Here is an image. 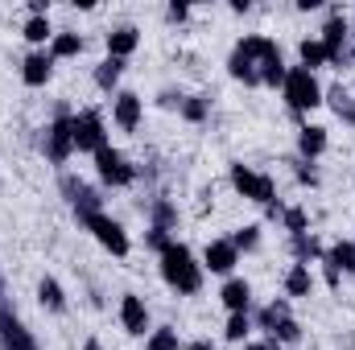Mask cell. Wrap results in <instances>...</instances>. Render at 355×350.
Listing matches in <instances>:
<instances>
[{"instance_id": "5b68a950", "label": "cell", "mask_w": 355, "mask_h": 350, "mask_svg": "<svg viewBox=\"0 0 355 350\" xmlns=\"http://www.w3.org/2000/svg\"><path fill=\"white\" fill-rule=\"evenodd\" d=\"M232 185H236V194L240 198H248V202H257V206H268L272 210V202H277V181L261 169H252V165H232Z\"/></svg>"}, {"instance_id": "d590c367", "label": "cell", "mask_w": 355, "mask_h": 350, "mask_svg": "<svg viewBox=\"0 0 355 350\" xmlns=\"http://www.w3.org/2000/svg\"><path fill=\"white\" fill-rule=\"evenodd\" d=\"M83 350H103V342H99V338H87V342H83Z\"/></svg>"}, {"instance_id": "603a6c76", "label": "cell", "mask_w": 355, "mask_h": 350, "mask_svg": "<svg viewBox=\"0 0 355 350\" xmlns=\"http://www.w3.org/2000/svg\"><path fill=\"white\" fill-rule=\"evenodd\" d=\"M37 301H42L50 313H62V309H67V293H62V284H58L54 276H42V284H37Z\"/></svg>"}, {"instance_id": "8fae6325", "label": "cell", "mask_w": 355, "mask_h": 350, "mask_svg": "<svg viewBox=\"0 0 355 350\" xmlns=\"http://www.w3.org/2000/svg\"><path fill=\"white\" fill-rule=\"evenodd\" d=\"M120 326H124V334H132V338H145L153 326H149V305L137 297V293H124L120 297Z\"/></svg>"}, {"instance_id": "9c48e42d", "label": "cell", "mask_w": 355, "mask_h": 350, "mask_svg": "<svg viewBox=\"0 0 355 350\" xmlns=\"http://www.w3.org/2000/svg\"><path fill=\"white\" fill-rule=\"evenodd\" d=\"M236 264H240V252L232 248V239H211L202 248V272H211V276H232Z\"/></svg>"}, {"instance_id": "44dd1931", "label": "cell", "mask_w": 355, "mask_h": 350, "mask_svg": "<svg viewBox=\"0 0 355 350\" xmlns=\"http://www.w3.org/2000/svg\"><path fill=\"white\" fill-rule=\"evenodd\" d=\"M54 33H58V29L50 25V17H29V21L21 25V37H25L29 46H37V50H42V46H50V42H54Z\"/></svg>"}, {"instance_id": "7c38bea8", "label": "cell", "mask_w": 355, "mask_h": 350, "mask_svg": "<svg viewBox=\"0 0 355 350\" xmlns=\"http://www.w3.org/2000/svg\"><path fill=\"white\" fill-rule=\"evenodd\" d=\"M347 37H352V17H343V12H331L327 17V25H322V33H318V42L327 46V54L339 62L343 58V46H347Z\"/></svg>"}, {"instance_id": "277c9868", "label": "cell", "mask_w": 355, "mask_h": 350, "mask_svg": "<svg viewBox=\"0 0 355 350\" xmlns=\"http://www.w3.org/2000/svg\"><path fill=\"white\" fill-rule=\"evenodd\" d=\"M83 227L91 231V239L103 248V252H112L116 260H124L128 252H132V239H128V231L112 219V214H103V210H83Z\"/></svg>"}, {"instance_id": "4fadbf2b", "label": "cell", "mask_w": 355, "mask_h": 350, "mask_svg": "<svg viewBox=\"0 0 355 350\" xmlns=\"http://www.w3.org/2000/svg\"><path fill=\"white\" fill-rule=\"evenodd\" d=\"M322 264H327V280H331V284H339V272L355 276V239H339V243H331L327 256H322Z\"/></svg>"}, {"instance_id": "cb8c5ba5", "label": "cell", "mask_w": 355, "mask_h": 350, "mask_svg": "<svg viewBox=\"0 0 355 350\" xmlns=\"http://www.w3.org/2000/svg\"><path fill=\"white\" fill-rule=\"evenodd\" d=\"M322 243L306 231V235H293V264H310V260H322Z\"/></svg>"}, {"instance_id": "4316f807", "label": "cell", "mask_w": 355, "mask_h": 350, "mask_svg": "<svg viewBox=\"0 0 355 350\" xmlns=\"http://www.w3.org/2000/svg\"><path fill=\"white\" fill-rule=\"evenodd\" d=\"M285 317H293V313H289V301H268L265 309H261V330H268V334H272Z\"/></svg>"}, {"instance_id": "484cf974", "label": "cell", "mask_w": 355, "mask_h": 350, "mask_svg": "<svg viewBox=\"0 0 355 350\" xmlns=\"http://www.w3.org/2000/svg\"><path fill=\"white\" fill-rule=\"evenodd\" d=\"M145 350H182V342H178V330H170V326L149 330V334H145Z\"/></svg>"}, {"instance_id": "e0dca14e", "label": "cell", "mask_w": 355, "mask_h": 350, "mask_svg": "<svg viewBox=\"0 0 355 350\" xmlns=\"http://www.w3.org/2000/svg\"><path fill=\"white\" fill-rule=\"evenodd\" d=\"M327 145H331V140H327V128H322V124H302V128H297V153H302L306 161L322 157Z\"/></svg>"}, {"instance_id": "8d00e7d4", "label": "cell", "mask_w": 355, "mask_h": 350, "mask_svg": "<svg viewBox=\"0 0 355 350\" xmlns=\"http://www.w3.org/2000/svg\"><path fill=\"white\" fill-rule=\"evenodd\" d=\"M352 29H355V17H352Z\"/></svg>"}, {"instance_id": "d6a6232c", "label": "cell", "mask_w": 355, "mask_h": 350, "mask_svg": "<svg viewBox=\"0 0 355 350\" xmlns=\"http://www.w3.org/2000/svg\"><path fill=\"white\" fill-rule=\"evenodd\" d=\"M190 17V4H170V21H186Z\"/></svg>"}, {"instance_id": "836d02e7", "label": "cell", "mask_w": 355, "mask_h": 350, "mask_svg": "<svg viewBox=\"0 0 355 350\" xmlns=\"http://www.w3.org/2000/svg\"><path fill=\"white\" fill-rule=\"evenodd\" d=\"M297 181H302V185H318V174H314V169H306V165H302V169H297Z\"/></svg>"}, {"instance_id": "9a60e30c", "label": "cell", "mask_w": 355, "mask_h": 350, "mask_svg": "<svg viewBox=\"0 0 355 350\" xmlns=\"http://www.w3.org/2000/svg\"><path fill=\"white\" fill-rule=\"evenodd\" d=\"M219 301H223L227 313H248L252 309V284L244 276H227L223 288H219Z\"/></svg>"}, {"instance_id": "8992f818", "label": "cell", "mask_w": 355, "mask_h": 350, "mask_svg": "<svg viewBox=\"0 0 355 350\" xmlns=\"http://www.w3.org/2000/svg\"><path fill=\"white\" fill-rule=\"evenodd\" d=\"M71 136H75V153H99L103 145H107V120L87 107V111H79V116H71Z\"/></svg>"}, {"instance_id": "d4e9b609", "label": "cell", "mask_w": 355, "mask_h": 350, "mask_svg": "<svg viewBox=\"0 0 355 350\" xmlns=\"http://www.w3.org/2000/svg\"><path fill=\"white\" fill-rule=\"evenodd\" d=\"M223 338H227V342H236V347H240V342H248V338H252V317H248V313H227Z\"/></svg>"}, {"instance_id": "7a4b0ae2", "label": "cell", "mask_w": 355, "mask_h": 350, "mask_svg": "<svg viewBox=\"0 0 355 350\" xmlns=\"http://www.w3.org/2000/svg\"><path fill=\"white\" fill-rule=\"evenodd\" d=\"M162 280L174 288L178 297H194L198 288H202V260L186 248V243H178V239H170L166 248H162Z\"/></svg>"}, {"instance_id": "f1b7e54d", "label": "cell", "mask_w": 355, "mask_h": 350, "mask_svg": "<svg viewBox=\"0 0 355 350\" xmlns=\"http://www.w3.org/2000/svg\"><path fill=\"white\" fill-rule=\"evenodd\" d=\"M207 111H211V107H207V99H202V95H186V99H182V120L202 124V120H207Z\"/></svg>"}, {"instance_id": "e575fe53", "label": "cell", "mask_w": 355, "mask_h": 350, "mask_svg": "<svg viewBox=\"0 0 355 350\" xmlns=\"http://www.w3.org/2000/svg\"><path fill=\"white\" fill-rule=\"evenodd\" d=\"M182 350H215V347H211L207 338H194V342H186V347H182Z\"/></svg>"}, {"instance_id": "7402d4cb", "label": "cell", "mask_w": 355, "mask_h": 350, "mask_svg": "<svg viewBox=\"0 0 355 350\" xmlns=\"http://www.w3.org/2000/svg\"><path fill=\"white\" fill-rule=\"evenodd\" d=\"M120 75H124V62H120V58H103V62L95 66V87L107 91V95H116V87H120Z\"/></svg>"}, {"instance_id": "f546056e", "label": "cell", "mask_w": 355, "mask_h": 350, "mask_svg": "<svg viewBox=\"0 0 355 350\" xmlns=\"http://www.w3.org/2000/svg\"><path fill=\"white\" fill-rule=\"evenodd\" d=\"M257 243H261V227H257V223H248V227H240V231L232 235V248H236V252H252Z\"/></svg>"}, {"instance_id": "4dcf8cb0", "label": "cell", "mask_w": 355, "mask_h": 350, "mask_svg": "<svg viewBox=\"0 0 355 350\" xmlns=\"http://www.w3.org/2000/svg\"><path fill=\"white\" fill-rule=\"evenodd\" d=\"M268 338H272L277 347H289V342H297V338H302V326H297L293 317H285V322H281V326H277Z\"/></svg>"}, {"instance_id": "52a82bcc", "label": "cell", "mask_w": 355, "mask_h": 350, "mask_svg": "<svg viewBox=\"0 0 355 350\" xmlns=\"http://www.w3.org/2000/svg\"><path fill=\"white\" fill-rule=\"evenodd\" d=\"M95 177L103 181V185H116V190H124V185H132L137 181V169H132V161L120 153V149H112V145H103L95 157Z\"/></svg>"}, {"instance_id": "30bf717a", "label": "cell", "mask_w": 355, "mask_h": 350, "mask_svg": "<svg viewBox=\"0 0 355 350\" xmlns=\"http://www.w3.org/2000/svg\"><path fill=\"white\" fill-rule=\"evenodd\" d=\"M71 153H75L71 116H58V120L50 124V132H46V157H50L54 165H67V161H71Z\"/></svg>"}, {"instance_id": "ac0fdd59", "label": "cell", "mask_w": 355, "mask_h": 350, "mask_svg": "<svg viewBox=\"0 0 355 350\" xmlns=\"http://www.w3.org/2000/svg\"><path fill=\"white\" fill-rule=\"evenodd\" d=\"M297 58H302L297 66H306V71H314V75H318L322 66H335V58L327 54V46H322L318 37H302V42H297Z\"/></svg>"}, {"instance_id": "83f0119b", "label": "cell", "mask_w": 355, "mask_h": 350, "mask_svg": "<svg viewBox=\"0 0 355 350\" xmlns=\"http://www.w3.org/2000/svg\"><path fill=\"white\" fill-rule=\"evenodd\" d=\"M281 223H285L289 235H306V231H310V214H306L302 206H285V210H281Z\"/></svg>"}, {"instance_id": "3957f363", "label": "cell", "mask_w": 355, "mask_h": 350, "mask_svg": "<svg viewBox=\"0 0 355 350\" xmlns=\"http://www.w3.org/2000/svg\"><path fill=\"white\" fill-rule=\"evenodd\" d=\"M281 95H285V103H289L293 111H314V107L327 103V91L318 83V75L306 71V66H289V71H285Z\"/></svg>"}, {"instance_id": "ffe728a7", "label": "cell", "mask_w": 355, "mask_h": 350, "mask_svg": "<svg viewBox=\"0 0 355 350\" xmlns=\"http://www.w3.org/2000/svg\"><path fill=\"white\" fill-rule=\"evenodd\" d=\"M310 293H314L310 264H289V272H285V297H310Z\"/></svg>"}, {"instance_id": "d6986e66", "label": "cell", "mask_w": 355, "mask_h": 350, "mask_svg": "<svg viewBox=\"0 0 355 350\" xmlns=\"http://www.w3.org/2000/svg\"><path fill=\"white\" fill-rule=\"evenodd\" d=\"M83 46H87V42H83V33L58 29V33H54V42H50L46 50H50V58L58 62V58H79V54H83Z\"/></svg>"}, {"instance_id": "1f68e13d", "label": "cell", "mask_w": 355, "mask_h": 350, "mask_svg": "<svg viewBox=\"0 0 355 350\" xmlns=\"http://www.w3.org/2000/svg\"><path fill=\"white\" fill-rule=\"evenodd\" d=\"M244 350H289V347H277L272 338H265V342H244Z\"/></svg>"}, {"instance_id": "6da1fadb", "label": "cell", "mask_w": 355, "mask_h": 350, "mask_svg": "<svg viewBox=\"0 0 355 350\" xmlns=\"http://www.w3.org/2000/svg\"><path fill=\"white\" fill-rule=\"evenodd\" d=\"M227 71L236 83H248V87H281L285 83V58H281V46L265 37V33H244L227 58Z\"/></svg>"}, {"instance_id": "2e32d148", "label": "cell", "mask_w": 355, "mask_h": 350, "mask_svg": "<svg viewBox=\"0 0 355 350\" xmlns=\"http://www.w3.org/2000/svg\"><path fill=\"white\" fill-rule=\"evenodd\" d=\"M137 46H141V29L137 25H116L107 37H103V50H107V58H128V54H137Z\"/></svg>"}, {"instance_id": "5bb4252c", "label": "cell", "mask_w": 355, "mask_h": 350, "mask_svg": "<svg viewBox=\"0 0 355 350\" xmlns=\"http://www.w3.org/2000/svg\"><path fill=\"white\" fill-rule=\"evenodd\" d=\"M50 79H54V58H50V50L25 54V62H21V83H25V87H46Z\"/></svg>"}, {"instance_id": "ba28073f", "label": "cell", "mask_w": 355, "mask_h": 350, "mask_svg": "<svg viewBox=\"0 0 355 350\" xmlns=\"http://www.w3.org/2000/svg\"><path fill=\"white\" fill-rule=\"evenodd\" d=\"M141 120H145V99L137 91H116L112 95V124L120 132H137Z\"/></svg>"}]
</instances>
